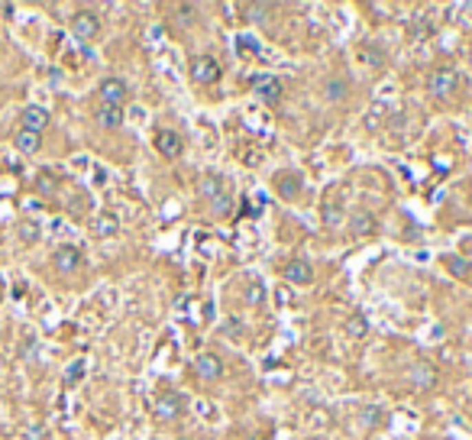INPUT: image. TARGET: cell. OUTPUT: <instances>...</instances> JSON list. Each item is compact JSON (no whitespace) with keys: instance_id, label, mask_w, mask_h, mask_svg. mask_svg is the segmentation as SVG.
Returning <instances> with one entry per match:
<instances>
[{"instance_id":"1","label":"cell","mask_w":472,"mask_h":440,"mask_svg":"<svg viewBox=\"0 0 472 440\" xmlns=\"http://www.w3.org/2000/svg\"><path fill=\"white\" fill-rule=\"evenodd\" d=\"M220 75H224V68H220V62H217L214 55H194L191 62H188V78H191L194 85H217L220 81Z\"/></svg>"},{"instance_id":"2","label":"cell","mask_w":472,"mask_h":440,"mask_svg":"<svg viewBox=\"0 0 472 440\" xmlns=\"http://www.w3.org/2000/svg\"><path fill=\"white\" fill-rule=\"evenodd\" d=\"M456 87H460V75H456V68H450V65H440V68H433L427 75V91L433 97H450Z\"/></svg>"},{"instance_id":"3","label":"cell","mask_w":472,"mask_h":440,"mask_svg":"<svg viewBox=\"0 0 472 440\" xmlns=\"http://www.w3.org/2000/svg\"><path fill=\"white\" fill-rule=\"evenodd\" d=\"M152 415H155V421H162V424H172V421H178L184 415V398L178 395V392H162V395L155 398V405H152Z\"/></svg>"},{"instance_id":"4","label":"cell","mask_w":472,"mask_h":440,"mask_svg":"<svg viewBox=\"0 0 472 440\" xmlns=\"http://www.w3.org/2000/svg\"><path fill=\"white\" fill-rule=\"evenodd\" d=\"M97 94H100V104H104V107H123L127 97H129V85L123 81V78L110 75V78H104V81L97 85Z\"/></svg>"},{"instance_id":"5","label":"cell","mask_w":472,"mask_h":440,"mask_svg":"<svg viewBox=\"0 0 472 440\" xmlns=\"http://www.w3.org/2000/svg\"><path fill=\"white\" fill-rule=\"evenodd\" d=\"M191 369L201 382H217V379H224V359L217 353H197Z\"/></svg>"},{"instance_id":"6","label":"cell","mask_w":472,"mask_h":440,"mask_svg":"<svg viewBox=\"0 0 472 440\" xmlns=\"http://www.w3.org/2000/svg\"><path fill=\"white\" fill-rule=\"evenodd\" d=\"M72 32H75V39L81 43H91L97 39V32H100V17L94 10H75L72 17Z\"/></svg>"},{"instance_id":"7","label":"cell","mask_w":472,"mask_h":440,"mask_svg":"<svg viewBox=\"0 0 472 440\" xmlns=\"http://www.w3.org/2000/svg\"><path fill=\"white\" fill-rule=\"evenodd\" d=\"M81 262H85V256H81V249L72 247V243H65V247H58L52 253V266H55V272H62V275H75L78 269H81Z\"/></svg>"},{"instance_id":"8","label":"cell","mask_w":472,"mask_h":440,"mask_svg":"<svg viewBox=\"0 0 472 440\" xmlns=\"http://www.w3.org/2000/svg\"><path fill=\"white\" fill-rule=\"evenodd\" d=\"M253 87H256V94H259V101H262V104H268V107L281 104L285 87H281V81L275 75H259L256 81H253Z\"/></svg>"},{"instance_id":"9","label":"cell","mask_w":472,"mask_h":440,"mask_svg":"<svg viewBox=\"0 0 472 440\" xmlns=\"http://www.w3.org/2000/svg\"><path fill=\"white\" fill-rule=\"evenodd\" d=\"M155 149H159L165 159H178L182 149H184L182 133H175V129H159V133H155Z\"/></svg>"},{"instance_id":"10","label":"cell","mask_w":472,"mask_h":440,"mask_svg":"<svg viewBox=\"0 0 472 440\" xmlns=\"http://www.w3.org/2000/svg\"><path fill=\"white\" fill-rule=\"evenodd\" d=\"M281 275H285V282H291V285H311L314 282V266L308 262V259H291Z\"/></svg>"},{"instance_id":"11","label":"cell","mask_w":472,"mask_h":440,"mask_svg":"<svg viewBox=\"0 0 472 440\" xmlns=\"http://www.w3.org/2000/svg\"><path fill=\"white\" fill-rule=\"evenodd\" d=\"M20 120H23V129L26 133H36V136H43V129L49 127V110L45 107H23V114H20Z\"/></svg>"},{"instance_id":"12","label":"cell","mask_w":472,"mask_h":440,"mask_svg":"<svg viewBox=\"0 0 472 440\" xmlns=\"http://www.w3.org/2000/svg\"><path fill=\"white\" fill-rule=\"evenodd\" d=\"M275 188H279L281 201H294L301 194V188H304V178H301V172H281L275 178Z\"/></svg>"},{"instance_id":"13","label":"cell","mask_w":472,"mask_h":440,"mask_svg":"<svg viewBox=\"0 0 472 440\" xmlns=\"http://www.w3.org/2000/svg\"><path fill=\"white\" fill-rule=\"evenodd\" d=\"M197 191H201V198H207V201H217L220 194H226V182L217 172H204L197 178Z\"/></svg>"},{"instance_id":"14","label":"cell","mask_w":472,"mask_h":440,"mask_svg":"<svg viewBox=\"0 0 472 440\" xmlns=\"http://www.w3.org/2000/svg\"><path fill=\"white\" fill-rule=\"evenodd\" d=\"M346 91H350V81H346L343 75H330L321 81V94L327 97V101H343Z\"/></svg>"},{"instance_id":"15","label":"cell","mask_w":472,"mask_h":440,"mask_svg":"<svg viewBox=\"0 0 472 440\" xmlns=\"http://www.w3.org/2000/svg\"><path fill=\"white\" fill-rule=\"evenodd\" d=\"M408 379L414 382V388H433L437 373H433V366H430V363H414L408 369Z\"/></svg>"},{"instance_id":"16","label":"cell","mask_w":472,"mask_h":440,"mask_svg":"<svg viewBox=\"0 0 472 440\" xmlns=\"http://www.w3.org/2000/svg\"><path fill=\"white\" fill-rule=\"evenodd\" d=\"M343 217H346V211H343V205H340V198H327L321 205V220L330 227V230L343 224Z\"/></svg>"},{"instance_id":"17","label":"cell","mask_w":472,"mask_h":440,"mask_svg":"<svg viewBox=\"0 0 472 440\" xmlns=\"http://www.w3.org/2000/svg\"><path fill=\"white\" fill-rule=\"evenodd\" d=\"M97 123L104 129H120L123 127V107H97Z\"/></svg>"},{"instance_id":"18","label":"cell","mask_w":472,"mask_h":440,"mask_svg":"<svg viewBox=\"0 0 472 440\" xmlns=\"http://www.w3.org/2000/svg\"><path fill=\"white\" fill-rule=\"evenodd\" d=\"M13 146H17L23 156H32V152H39V146H43V136H36V133H26V129H20V133L13 136Z\"/></svg>"},{"instance_id":"19","label":"cell","mask_w":472,"mask_h":440,"mask_svg":"<svg viewBox=\"0 0 472 440\" xmlns=\"http://www.w3.org/2000/svg\"><path fill=\"white\" fill-rule=\"evenodd\" d=\"M243 301L253 304V308H259V304L266 301V285L259 279H246V285H243Z\"/></svg>"},{"instance_id":"20","label":"cell","mask_w":472,"mask_h":440,"mask_svg":"<svg viewBox=\"0 0 472 440\" xmlns=\"http://www.w3.org/2000/svg\"><path fill=\"white\" fill-rule=\"evenodd\" d=\"M36 191L43 194V198H52V194L58 191V178H55L49 169H43V172H39V178H36Z\"/></svg>"},{"instance_id":"21","label":"cell","mask_w":472,"mask_h":440,"mask_svg":"<svg viewBox=\"0 0 472 440\" xmlns=\"http://www.w3.org/2000/svg\"><path fill=\"white\" fill-rule=\"evenodd\" d=\"M443 262H447V269H450L453 275H460V279L472 275V262H469V259H462V256H447Z\"/></svg>"},{"instance_id":"22","label":"cell","mask_w":472,"mask_h":440,"mask_svg":"<svg viewBox=\"0 0 472 440\" xmlns=\"http://www.w3.org/2000/svg\"><path fill=\"white\" fill-rule=\"evenodd\" d=\"M94 233L97 236H114V233H117V217H114V214H100L94 220Z\"/></svg>"},{"instance_id":"23","label":"cell","mask_w":472,"mask_h":440,"mask_svg":"<svg viewBox=\"0 0 472 440\" xmlns=\"http://www.w3.org/2000/svg\"><path fill=\"white\" fill-rule=\"evenodd\" d=\"M365 331H369V324H365L363 314H353V317H346V333L353 337V340H359V337H365Z\"/></svg>"},{"instance_id":"24","label":"cell","mask_w":472,"mask_h":440,"mask_svg":"<svg viewBox=\"0 0 472 440\" xmlns=\"http://www.w3.org/2000/svg\"><path fill=\"white\" fill-rule=\"evenodd\" d=\"M243 13H246L249 23H266V13H272V7L268 3H246Z\"/></svg>"},{"instance_id":"25","label":"cell","mask_w":472,"mask_h":440,"mask_svg":"<svg viewBox=\"0 0 472 440\" xmlns=\"http://www.w3.org/2000/svg\"><path fill=\"white\" fill-rule=\"evenodd\" d=\"M359 55H363L365 62H372L376 68H382V65H385V55H382V49H378V45H363V49H359Z\"/></svg>"},{"instance_id":"26","label":"cell","mask_w":472,"mask_h":440,"mask_svg":"<svg viewBox=\"0 0 472 440\" xmlns=\"http://www.w3.org/2000/svg\"><path fill=\"white\" fill-rule=\"evenodd\" d=\"M20 240L23 243H36V240H39V224H36V220H23L20 224Z\"/></svg>"},{"instance_id":"27","label":"cell","mask_w":472,"mask_h":440,"mask_svg":"<svg viewBox=\"0 0 472 440\" xmlns=\"http://www.w3.org/2000/svg\"><path fill=\"white\" fill-rule=\"evenodd\" d=\"M175 13H178V23H182V26H191L197 7H191V3H178V7H175Z\"/></svg>"},{"instance_id":"28","label":"cell","mask_w":472,"mask_h":440,"mask_svg":"<svg viewBox=\"0 0 472 440\" xmlns=\"http://www.w3.org/2000/svg\"><path fill=\"white\" fill-rule=\"evenodd\" d=\"M369 220H372V217H369V214H359V217H356V227H353V233H365V230H369V227H372V224H369Z\"/></svg>"},{"instance_id":"29","label":"cell","mask_w":472,"mask_h":440,"mask_svg":"<svg viewBox=\"0 0 472 440\" xmlns=\"http://www.w3.org/2000/svg\"><path fill=\"white\" fill-rule=\"evenodd\" d=\"M81 369H85V366L78 363V366H72V369H68V382H78V376H81Z\"/></svg>"},{"instance_id":"30","label":"cell","mask_w":472,"mask_h":440,"mask_svg":"<svg viewBox=\"0 0 472 440\" xmlns=\"http://www.w3.org/2000/svg\"><path fill=\"white\" fill-rule=\"evenodd\" d=\"M246 440H259V437H256V434H249V437H246Z\"/></svg>"},{"instance_id":"31","label":"cell","mask_w":472,"mask_h":440,"mask_svg":"<svg viewBox=\"0 0 472 440\" xmlns=\"http://www.w3.org/2000/svg\"><path fill=\"white\" fill-rule=\"evenodd\" d=\"M469 191H472V182H469Z\"/></svg>"},{"instance_id":"32","label":"cell","mask_w":472,"mask_h":440,"mask_svg":"<svg viewBox=\"0 0 472 440\" xmlns=\"http://www.w3.org/2000/svg\"><path fill=\"white\" fill-rule=\"evenodd\" d=\"M182 440H188V437H182Z\"/></svg>"}]
</instances>
